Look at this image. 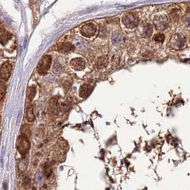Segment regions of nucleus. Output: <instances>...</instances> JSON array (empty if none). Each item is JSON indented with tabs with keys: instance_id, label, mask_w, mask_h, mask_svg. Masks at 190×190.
<instances>
[{
	"instance_id": "1",
	"label": "nucleus",
	"mask_w": 190,
	"mask_h": 190,
	"mask_svg": "<svg viewBox=\"0 0 190 190\" xmlns=\"http://www.w3.org/2000/svg\"><path fill=\"white\" fill-rule=\"evenodd\" d=\"M30 142H29L28 138L24 134L19 136L17 140L16 147L22 156H24L27 154V152L30 149Z\"/></svg>"
},
{
	"instance_id": "2",
	"label": "nucleus",
	"mask_w": 190,
	"mask_h": 190,
	"mask_svg": "<svg viewBox=\"0 0 190 190\" xmlns=\"http://www.w3.org/2000/svg\"><path fill=\"white\" fill-rule=\"evenodd\" d=\"M139 17L137 14L132 12H129L124 14L122 18V23L124 25L129 29L135 28L139 24Z\"/></svg>"
},
{
	"instance_id": "3",
	"label": "nucleus",
	"mask_w": 190,
	"mask_h": 190,
	"mask_svg": "<svg viewBox=\"0 0 190 190\" xmlns=\"http://www.w3.org/2000/svg\"><path fill=\"white\" fill-rule=\"evenodd\" d=\"M51 64V56L49 54L44 55L39 61L37 66V71L40 75H44L49 70Z\"/></svg>"
},
{
	"instance_id": "4",
	"label": "nucleus",
	"mask_w": 190,
	"mask_h": 190,
	"mask_svg": "<svg viewBox=\"0 0 190 190\" xmlns=\"http://www.w3.org/2000/svg\"><path fill=\"white\" fill-rule=\"evenodd\" d=\"M97 32V27L93 23H87L81 27L80 32L85 37H92Z\"/></svg>"
},
{
	"instance_id": "5",
	"label": "nucleus",
	"mask_w": 190,
	"mask_h": 190,
	"mask_svg": "<svg viewBox=\"0 0 190 190\" xmlns=\"http://www.w3.org/2000/svg\"><path fill=\"white\" fill-rule=\"evenodd\" d=\"M12 70V66L10 63H4L0 68V78L4 81L9 80L10 77Z\"/></svg>"
},
{
	"instance_id": "6",
	"label": "nucleus",
	"mask_w": 190,
	"mask_h": 190,
	"mask_svg": "<svg viewBox=\"0 0 190 190\" xmlns=\"http://www.w3.org/2000/svg\"><path fill=\"white\" fill-rule=\"evenodd\" d=\"M155 27L159 30H163L166 28L168 24V19L165 15H159L155 17L154 19Z\"/></svg>"
},
{
	"instance_id": "7",
	"label": "nucleus",
	"mask_w": 190,
	"mask_h": 190,
	"mask_svg": "<svg viewBox=\"0 0 190 190\" xmlns=\"http://www.w3.org/2000/svg\"><path fill=\"white\" fill-rule=\"evenodd\" d=\"M70 65L71 67L76 71H81L85 69L86 63L85 60L81 58H75L70 61Z\"/></svg>"
},
{
	"instance_id": "8",
	"label": "nucleus",
	"mask_w": 190,
	"mask_h": 190,
	"mask_svg": "<svg viewBox=\"0 0 190 190\" xmlns=\"http://www.w3.org/2000/svg\"><path fill=\"white\" fill-rule=\"evenodd\" d=\"M172 46L177 48H181L185 44V37L182 35L177 34L172 39Z\"/></svg>"
},
{
	"instance_id": "9",
	"label": "nucleus",
	"mask_w": 190,
	"mask_h": 190,
	"mask_svg": "<svg viewBox=\"0 0 190 190\" xmlns=\"http://www.w3.org/2000/svg\"><path fill=\"white\" fill-rule=\"evenodd\" d=\"M92 87L89 84H84L81 86L79 91V95H80L81 98H86L90 95L91 92L92 90Z\"/></svg>"
},
{
	"instance_id": "10",
	"label": "nucleus",
	"mask_w": 190,
	"mask_h": 190,
	"mask_svg": "<svg viewBox=\"0 0 190 190\" xmlns=\"http://www.w3.org/2000/svg\"><path fill=\"white\" fill-rule=\"evenodd\" d=\"M141 34L143 37H149L152 35L153 29L152 26L149 24H144L141 27V29H140Z\"/></svg>"
},
{
	"instance_id": "11",
	"label": "nucleus",
	"mask_w": 190,
	"mask_h": 190,
	"mask_svg": "<svg viewBox=\"0 0 190 190\" xmlns=\"http://www.w3.org/2000/svg\"><path fill=\"white\" fill-rule=\"evenodd\" d=\"M11 38V34L5 29L0 28V43L5 44Z\"/></svg>"
},
{
	"instance_id": "12",
	"label": "nucleus",
	"mask_w": 190,
	"mask_h": 190,
	"mask_svg": "<svg viewBox=\"0 0 190 190\" xmlns=\"http://www.w3.org/2000/svg\"><path fill=\"white\" fill-rule=\"evenodd\" d=\"M74 49H75V46H74L71 43L66 42L59 45L57 47V50L62 53H67L70 52L71 51H72Z\"/></svg>"
},
{
	"instance_id": "13",
	"label": "nucleus",
	"mask_w": 190,
	"mask_h": 190,
	"mask_svg": "<svg viewBox=\"0 0 190 190\" xmlns=\"http://www.w3.org/2000/svg\"><path fill=\"white\" fill-rule=\"evenodd\" d=\"M26 119L29 122H33L34 121V119H35V117H34V114L32 105H29L27 108Z\"/></svg>"
},
{
	"instance_id": "14",
	"label": "nucleus",
	"mask_w": 190,
	"mask_h": 190,
	"mask_svg": "<svg viewBox=\"0 0 190 190\" xmlns=\"http://www.w3.org/2000/svg\"><path fill=\"white\" fill-rule=\"evenodd\" d=\"M107 64H108L107 58L105 57V56H101V57H100L97 60V62H96V65H97V68L102 69L105 67V66L107 65Z\"/></svg>"
},
{
	"instance_id": "15",
	"label": "nucleus",
	"mask_w": 190,
	"mask_h": 190,
	"mask_svg": "<svg viewBox=\"0 0 190 190\" xmlns=\"http://www.w3.org/2000/svg\"><path fill=\"white\" fill-rule=\"evenodd\" d=\"M36 92L37 89L36 87H34V86H32V87L28 88V90H27V98H28L29 102H31L34 99V97H35Z\"/></svg>"
},
{
	"instance_id": "16",
	"label": "nucleus",
	"mask_w": 190,
	"mask_h": 190,
	"mask_svg": "<svg viewBox=\"0 0 190 190\" xmlns=\"http://www.w3.org/2000/svg\"><path fill=\"white\" fill-rule=\"evenodd\" d=\"M7 86L3 82H0V100H2L5 95Z\"/></svg>"
},
{
	"instance_id": "17",
	"label": "nucleus",
	"mask_w": 190,
	"mask_h": 190,
	"mask_svg": "<svg viewBox=\"0 0 190 190\" xmlns=\"http://www.w3.org/2000/svg\"><path fill=\"white\" fill-rule=\"evenodd\" d=\"M154 40L157 42H163L164 40V36L162 34H158L154 37Z\"/></svg>"
},
{
	"instance_id": "18",
	"label": "nucleus",
	"mask_w": 190,
	"mask_h": 190,
	"mask_svg": "<svg viewBox=\"0 0 190 190\" xmlns=\"http://www.w3.org/2000/svg\"><path fill=\"white\" fill-rule=\"evenodd\" d=\"M44 175L47 177L51 174V167L49 164L45 165V167H44Z\"/></svg>"
},
{
	"instance_id": "19",
	"label": "nucleus",
	"mask_w": 190,
	"mask_h": 190,
	"mask_svg": "<svg viewBox=\"0 0 190 190\" xmlns=\"http://www.w3.org/2000/svg\"><path fill=\"white\" fill-rule=\"evenodd\" d=\"M0 127H1V117H0Z\"/></svg>"
}]
</instances>
